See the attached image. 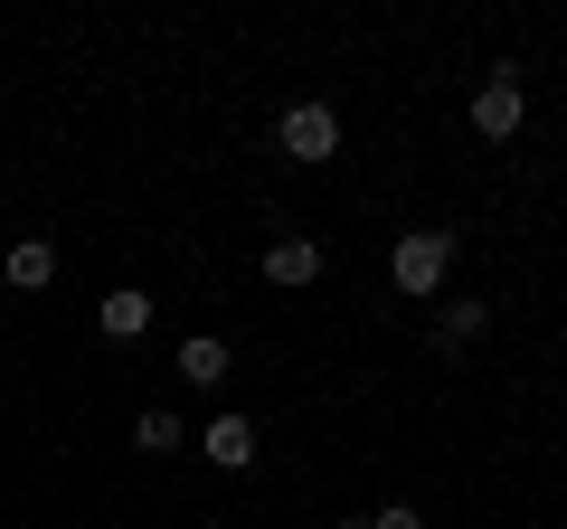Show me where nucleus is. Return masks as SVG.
I'll return each mask as SVG.
<instances>
[{"mask_svg": "<svg viewBox=\"0 0 567 529\" xmlns=\"http://www.w3.org/2000/svg\"><path fill=\"white\" fill-rule=\"evenodd\" d=\"M181 378H199V387H218V378H227V341H208V331H199V341L181 350Z\"/></svg>", "mask_w": 567, "mask_h": 529, "instance_id": "nucleus-8", "label": "nucleus"}, {"mask_svg": "<svg viewBox=\"0 0 567 529\" xmlns=\"http://www.w3.org/2000/svg\"><path fill=\"white\" fill-rule=\"evenodd\" d=\"M483 322H492L483 303H445V322H435V341H445V350H464V341H483Z\"/></svg>", "mask_w": 567, "mask_h": 529, "instance_id": "nucleus-10", "label": "nucleus"}, {"mask_svg": "<svg viewBox=\"0 0 567 529\" xmlns=\"http://www.w3.org/2000/svg\"><path fill=\"white\" fill-rule=\"evenodd\" d=\"M0 274H10V284H20V293H39L48 274H58V246H48V237H20V246H10V256H0Z\"/></svg>", "mask_w": 567, "mask_h": 529, "instance_id": "nucleus-6", "label": "nucleus"}, {"mask_svg": "<svg viewBox=\"0 0 567 529\" xmlns=\"http://www.w3.org/2000/svg\"><path fill=\"white\" fill-rule=\"evenodd\" d=\"M284 152H293V162H331V152H341V114H331V104H293V114H284Z\"/></svg>", "mask_w": 567, "mask_h": 529, "instance_id": "nucleus-3", "label": "nucleus"}, {"mask_svg": "<svg viewBox=\"0 0 567 529\" xmlns=\"http://www.w3.org/2000/svg\"><path fill=\"white\" fill-rule=\"evenodd\" d=\"M473 133L483 143H511L520 133V66H492V85L473 95Z\"/></svg>", "mask_w": 567, "mask_h": 529, "instance_id": "nucleus-2", "label": "nucleus"}, {"mask_svg": "<svg viewBox=\"0 0 567 529\" xmlns=\"http://www.w3.org/2000/svg\"><path fill=\"white\" fill-rule=\"evenodd\" d=\"M265 274H275V284H312V274H322V246L312 237H275L265 246Z\"/></svg>", "mask_w": 567, "mask_h": 529, "instance_id": "nucleus-5", "label": "nucleus"}, {"mask_svg": "<svg viewBox=\"0 0 567 529\" xmlns=\"http://www.w3.org/2000/svg\"><path fill=\"white\" fill-rule=\"evenodd\" d=\"M454 264V237L445 227H416V237H398V256H388V274H398V293H435Z\"/></svg>", "mask_w": 567, "mask_h": 529, "instance_id": "nucleus-1", "label": "nucleus"}, {"mask_svg": "<svg viewBox=\"0 0 567 529\" xmlns=\"http://www.w3.org/2000/svg\"><path fill=\"white\" fill-rule=\"evenodd\" d=\"M208 464L246 473V464H256V426H246V416H218V426H208Z\"/></svg>", "mask_w": 567, "mask_h": 529, "instance_id": "nucleus-7", "label": "nucleus"}, {"mask_svg": "<svg viewBox=\"0 0 567 529\" xmlns=\"http://www.w3.org/2000/svg\"><path fill=\"white\" fill-rule=\"evenodd\" d=\"M95 322H104V341H142V331H152V293H142V284L104 293V303H95Z\"/></svg>", "mask_w": 567, "mask_h": 529, "instance_id": "nucleus-4", "label": "nucleus"}, {"mask_svg": "<svg viewBox=\"0 0 567 529\" xmlns=\"http://www.w3.org/2000/svg\"><path fill=\"white\" fill-rule=\"evenodd\" d=\"M369 529H425V510H406V501H388V510H369Z\"/></svg>", "mask_w": 567, "mask_h": 529, "instance_id": "nucleus-11", "label": "nucleus"}, {"mask_svg": "<svg viewBox=\"0 0 567 529\" xmlns=\"http://www.w3.org/2000/svg\"><path fill=\"white\" fill-rule=\"evenodd\" d=\"M331 529H369V520H331Z\"/></svg>", "mask_w": 567, "mask_h": 529, "instance_id": "nucleus-12", "label": "nucleus"}, {"mask_svg": "<svg viewBox=\"0 0 567 529\" xmlns=\"http://www.w3.org/2000/svg\"><path fill=\"white\" fill-rule=\"evenodd\" d=\"M133 445H142V454H181V416H171V407H142Z\"/></svg>", "mask_w": 567, "mask_h": 529, "instance_id": "nucleus-9", "label": "nucleus"}]
</instances>
